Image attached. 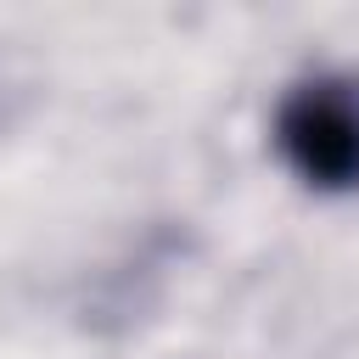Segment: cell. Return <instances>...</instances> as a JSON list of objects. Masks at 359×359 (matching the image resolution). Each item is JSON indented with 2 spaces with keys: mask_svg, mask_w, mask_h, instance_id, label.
Listing matches in <instances>:
<instances>
[{
  "mask_svg": "<svg viewBox=\"0 0 359 359\" xmlns=\"http://www.w3.org/2000/svg\"><path fill=\"white\" fill-rule=\"evenodd\" d=\"M269 140L280 163L325 196L359 191V73H309L275 101Z\"/></svg>",
  "mask_w": 359,
  "mask_h": 359,
  "instance_id": "obj_1",
  "label": "cell"
}]
</instances>
